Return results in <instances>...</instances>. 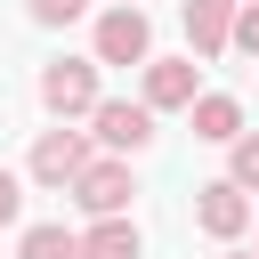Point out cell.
<instances>
[{"label": "cell", "instance_id": "obj_5", "mask_svg": "<svg viewBox=\"0 0 259 259\" xmlns=\"http://www.w3.org/2000/svg\"><path fill=\"white\" fill-rule=\"evenodd\" d=\"M89 57H97V65H154V24H146V8H97Z\"/></svg>", "mask_w": 259, "mask_h": 259}, {"label": "cell", "instance_id": "obj_15", "mask_svg": "<svg viewBox=\"0 0 259 259\" xmlns=\"http://www.w3.org/2000/svg\"><path fill=\"white\" fill-rule=\"evenodd\" d=\"M235 49L259 57V0H243V16H235Z\"/></svg>", "mask_w": 259, "mask_h": 259}, {"label": "cell", "instance_id": "obj_8", "mask_svg": "<svg viewBox=\"0 0 259 259\" xmlns=\"http://www.w3.org/2000/svg\"><path fill=\"white\" fill-rule=\"evenodd\" d=\"M235 16H243V0H186V40H194V57H227V49H235Z\"/></svg>", "mask_w": 259, "mask_h": 259}, {"label": "cell", "instance_id": "obj_2", "mask_svg": "<svg viewBox=\"0 0 259 259\" xmlns=\"http://www.w3.org/2000/svg\"><path fill=\"white\" fill-rule=\"evenodd\" d=\"M40 105H49L57 121H89V113L105 105V65H97V57H57V65H40Z\"/></svg>", "mask_w": 259, "mask_h": 259}, {"label": "cell", "instance_id": "obj_12", "mask_svg": "<svg viewBox=\"0 0 259 259\" xmlns=\"http://www.w3.org/2000/svg\"><path fill=\"white\" fill-rule=\"evenodd\" d=\"M227 178H235L243 194H259V130H243V138L227 146Z\"/></svg>", "mask_w": 259, "mask_h": 259}, {"label": "cell", "instance_id": "obj_6", "mask_svg": "<svg viewBox=\"0 0 259 259\" xmlns=\"http://www.w3.org/2000/svg\"><path fill=\"white\" fill-rule=\"evenodd\" d=\"M138 97H146L154 113H194V97H202V57H154V65H138Z\"/></svg>", "mask_w": 259, "mask_h": 259}, {"label": "cell", "instance_id": "obj_17", "mask_svg": "<svg viewBox=\"0 0 259 259\" xmlns=\"http://www.w3.org/2000/svg\"><path fill=\"white\" fill-rule=\"evenodd\" d=\"M105 8H138V0H105Z\"/></svg>", "mask_w": 259, "mask_h": 259}, {"label": "cell", "instance_id": "obj_9", "mask_svg": "<svg viewBox=\"0 0 259 259\" xmlns=\"http://www.w3.org/2000/svg\"><path fill=\"white\" fill-rule=\"evenodd\" d=\"M186 121H194V138H202V146H235V138L251 130V121H243V97H227V89H202Z\"/></svg>", "mask_w": 259, "mask_h": 259}, {"label": "cell", "instance_id": "obj_16", "mask_svg": "<svg viewBox=\"0 0 259 259\" xmlns=\"http://www.w3.org/2000/svg\"><path fill=\"white\" fill-rule=\"evenodd\" d=\"M219 259H259V251H243V243H227V251H219Z\"/></svg>", "mask_w": 259, "mask_h": 259}, {"label": "cell", "instance_id": "obj_10", "mask_svg": "<svg viewBox=\"0 0 259 259\" xmlns=\"http://www.w3.org/2000/svg\"><path fill=\"white\" fill-rule=\"evenodd\" d=\"M81 259H146L138 219H89L81 227Z\"/></svg>", "mask_w": 259, "mask_h": 259}, {"label": "cell", "instance_id": "obj_18", "mask_svg": "<svg viewBox=\"0 0 259 259\" xmlns=\"http://www.w3.org/2000/svg\"><path fill=\"white\" fill-rule=\"evenodd\" d=\"M251 251H259V243H251Z\"/></svg>", "mask_w": 259, "mask_h": 259}, {"label": "cell", "instance_id": "obj_14", "mask_svg": "<svg viewBox=\"0 0 259 259\" xmlns=\"http://www.w3.org/2000/svg\"><path fill=\"white\" fill-rule=\"evenodd\" d=\"M24 186H32V178L0 162V227H16V219H24Z\"/></svg>", "mask_w": 259, "mask_h": 259}, {"label": "cell", "instance_id": "obj_13", "mask_svg": "<svg viewBox=\"0 0 259 259\" xmlns=\"http://www.w3.org/2000/svg\"><path fill=\"white\" fill-rule=\"evenodd\" d=\"M24 16H32L40 32H57V24H73V16H89V0H24Z\"/></svg>", "mask_w": 259, "mask_h": 259}, {"label": "cell", "instance_id": "obj_11", "mask_svg": "<svg viewBox=\"0 0 259 259\" xmlns=\"http://www.w3.org/2000/svg\"><path fill=\"white\" fill-rule=\"evenodd\" d=\"M16 259H81V235H73L65 219H32V227L16 235Z\"/></svg>", "mask_w": 259, "mask_h": 259}, {"label": "cell", "instance_id": "obj_1", "mask_svg": "<svg viewBox=\"0 0 259 259\" xmlns=\"http://www.w3.org/2000/svg\"><path fill=\"white\" fill-rule=\"evenodd\" d=\"M97 162V138L81 130V121H57V130H40L32 138V154H24V178L40 186V194H73V178Z\"/></svg>", "mask_w": 259, "mask_h": 259}, {"label": "cell", "instance_id": "obj_7", "mask_svg": "<svg viewBox=\"0 0 259 259\" xmlns=\"http://www.w3.org/2000/svg\"><path fill=\"white\" fill-rule=\"evenodd\" d=\"M194 227L227 251V243H243L251 235V194L235 186V178H210V186H194Z\"/></svg>", "mask_w": 259, "mask_h": 259}, {"label": "cell", "instance_id": "obj_3", "mask_svg": "<svg viewBox=\"0 0 259 259\" xmlns=\"http://www.w3.org/2000/svg\"><path fill=\"white\" fill-rule=\"evenodd\" d=\"M81 219H130V202H138V170L121 162V154H97L81 178H73V194H65Z\"/></svg>", "mask_w": 259, "mask_h": 259}, {"label": "cell", "instance_id": "obj_4", "mask_svg": "<svg viewBox=\"0 0 259 259\" xmlns=\"http://www.w3.org/2000/svg\"><path fill=\"white\" fill-rule=\"evenodd\" d=\"M154 105L146 97H105L97 113H89V138H97V154H121V162H138L146 146H154Z\"/></svg>", "mask_w": 259, "mask_h": 259}]
</instances>
